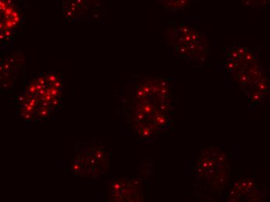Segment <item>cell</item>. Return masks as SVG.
I'll list each match as a JSON object with an SVG mask.
<instances>
[{"mask_svg":"<svg viewBox=\"0 0 270 202\" xmlns=\"http://www.w3.org/2000/svg\"><path fill=\"white\" fill-rule=\"evenodd\" d=\"M166 34L180 57L200 62L205 61L209 44L193 23L182 22L169 26Z\"/></svg>","mask_w":270,"mask_h":202,"instance_id":"obj_1","label":"cell"},{"mask_svg":"<svg viewBox=\"0 0 270 202\" xmlns=\"http://www.w3.org/2000/svg\"><path fill=\"white\" fill-rule=\"evenodd\" d=\"M104 0H61V13L66 22L92 21L104 13Z\"/></svg>","mask_w":270,"mask_h":202,"instance_id":"obj_2","label":"cell"},{"mask_svg":"<svg viewBox=\"0 0 270 202\" xmlns=\"http://www.w3.org/2000/svg\"><path fill=\"white\" fill-rule=\"evenodd\" d=\"M23 13L15 0H1V39L12 38L23 23Z\"/></svg>","mask_w":270,"mask_h":202,"instance_id":"obj_3","label":"cell"},{"mask_svg":"<svg viewBox=\"0 0 270 202\" xmlns=\"http://www.w3.org/2000/svg\"><path fill=\"white\" fill-rule=\"evenodd\" d=\"M165 9L171 13H176L189 8L196 0H156Z\"/></svg>","mask_w":270,"mask_h":202,"instance_id":"obj_4","label":"cell"},{"mask_svg":"<svg viewBox=\"0 0 270 202\" xmlns=\"http://www.w3.org/2000/svg\"><path fill=\"white\" fill-rule=\"evenodd\" d=\"M270 2V0H241V5L245 8H259L266 6Z\"/></svg>","mask_w":270,"mask_h":202,"instance_id":"obj_5","label":"cell"}]
</instances>
